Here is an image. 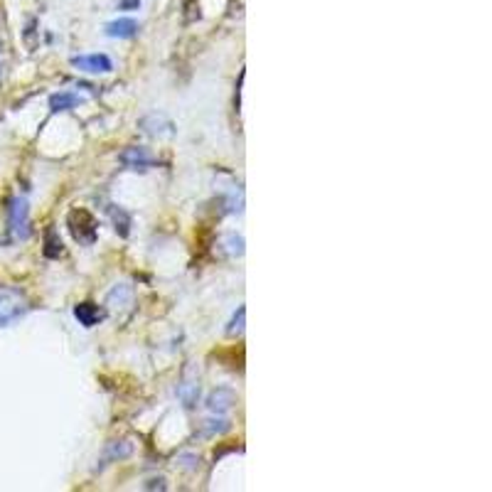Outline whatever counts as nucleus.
<instances>
[{"mask_svg":"<svg viewBox=\"0 0 492 492\" xmlns=\"http://www.w3.org/2000/svg\"><path fill=\"white\" fill-rule=\"evenodd\" d=\"M27 310H30V303L20 288L0 286V327L20 320Z\"/></svg>","mask_w":492,"mask_h":492,"instance_id":"obj_1","label":"nucleus"},{"mask_svg":"<svg viewBox=\"0 0 492 492\" xmlns=\"http://www.w3.org/2000/svg\"><path fill=\"white\" fill-rule=\"evenodd\" d=\"M67 226H69L71 236L84 246L94 244L96 234H99V224H96V219L91 217V212L79 210V207L69 212V217H67Z\"/></svg>","mask_w":492,"mask_h":492,"instance_id":"obj_2","label":"nucleus"},{"mask_svg":"<svg viewBox=\"0 0 492 492\" xmlns=\"http://www.w3.org/2000/svg\"><path fill=\"white\" fill-rule=\"evenodd\" d=\"M11 229L20 239H27V234H30V207H27L25 197H15L11 202Z\"/></svg>","mask_w":492,"mask_h":492,"instance_id":"obj_3","label":"nucleus"},{"mask_svg":"<svg viewBox=\"0 0 492 492\" xmlns=\"http://www.w3.org/2000/svg\"><path fill=\"white\" fill-rule=\"evenodd\" d=\"M71 64L81 71H89V74H106V71L114 69V62L106 55H81L71 57Z\"/></svg>","mask_w":492,"mask_h":492,"instance_id":"obj_4","label":"nucleus"},{"mask_svg":"<svg viewBox=\"0 0 492 492\" xmlns=\"http://www.w3.org/2000/svg\"><path fill=\"white\" fill-rule=\"evenodd\" d=\"M236 404V392L229 387H219L214 389V392L207 397V409H210L212 414H224L229 411L231 406Z\"/></svg>","mask_w":492,"mask_h":492,"instance_id":"obj_5","label":"nucleus"},{"mask_svg":"<svg viewBox=\"0 0 492 492\" xmlns=\"http://www.w3.org/2000/svg\"><path fill=\"white\" fill-rule=\"evenodd\" d=\"M121 163L131 168V170H148L153 165V158L146 148H126L121 153Z\"/></svg>","mask_w":492,"mask_h":492,"instance_id":"obj_6","label":"nucleus"},{"mask_svg":"<svg viewBox=\"0 0 492 492\" xmlns=\"http://www.w3.org/2000/svg\"><path fill=\"white\" fill-rule=\"evenodd\" d=\"M74 317L81 322L84 327H94L99 325L101 320H104V310H101L96 303H79V306H74Z\"/></svg>","mask_w":492,"mask_h":492,"instance_id":"obj_7","label":"nucleus"},{"mask_svg":"<svg viewBox=\"0 0 492 492\" xmlns=\"http://www.w3.org/2000/svg\"><path fill=\"white\" fill-rule=\"evenodd\" d=\"M177 397H180V402L185 404L187 409L195 406L197 399H200V377L190 379V374L185 372V379H182V384L177 387Z\"/></svg>","mask_w":492,"mask_h":492,"instance_id":"obj_8","label":"nucleus"},{"mask_svg":"<svg viewBox=\"0 0 492 492\" xmlns=\"http://www.w3.org/2000/svg\"><path fill=\"white\" fill-rule=\"evenodd\" d=\"M138 32V22L131 20V18H121V20H114L106 25V35L109 37H118V40H128V37H136Z\"/></svg>","mask_w":492,"mask_h":492,"instance_id":"obj_9","label":"nucleus"},{"mask_svg":"<svg viewBox=\"0 0 492 492\" xmlns=\"http://www.w3.org/2000/svg\"><path fill=\"white\" fill-rule=\"evenodd\" d=\"M141 126H143V131L151 133V136H170L172 133V123L165 116H158V114L146 116V118L141 121Z\"/></svg>","mask_w":492,"mask_h":492,"instance_id":"obj_10","label":"nucleus"},{"mask_svg":"<svg viewBox=\"0 0 492 492\" xmlns=\"http://www.w3.org/2000/svg\"><path fill=\"white\" fill-rule=\"evenodd\" d=\"M79 104H84V96L71 94V91H60V94H52V96H50V109H52V114H57V111L76 109Z\"/></svg>","mask_w":492,"mask_h":492,"instance_id":"obj_11","label":"nucleus"},{"mask_svg":"<svg viewBox=\"0 0 492 492\" xmlns=\"http://www.w3.org/2000/svg\"><path fill=\"white\" fill-rule=\"evenodd\" d=\"M62 254H64V244H62V239H60V231H57L55 226H50V229L45 231V257L60 259Z\"/></svg>","mask_w":492,"mask_h":492,"instance_id":"obj_12","label":"nucleus"},{"mask_svg":"<svg viewBox=\"0 0 492 492\" xmlns=\"http://www.w3.org/2000/svg\"><path fill=\"white\" fill-rule=\"evenodd\" d=\"M109 214H111V221H114L116 231H118L123 239H126L128 234H131V217H128L126 210H121V207L111 205L109 207Z\"/></svg>","mask_w":492,"mask_h":492,"instance_id":"obj_13","label":"nucleus"},{"mask_svg":"<svg viewBox=\"0 0 492 492\" xmlns=\"http://www.w3.org/2000/svg\"><path fill=\"white\" fill-rule=\"evenodd\" d=\"M219 246L229 257H241V254H244V239H241L239 234H224L219 239Z\"/></svg>","mask_w":492,"mask_h":492,"instance_id":"obj_14","label":"nucleus"},{"mask_svg":"<svg viewBox=\"0 0 492 492\" xmlns=\"http://www.w3.org/2000/svg\"><path fill=\"white\" fill-rule=\"evenodd\" d=\"M244 320H246V308L241 306L239 310L234 313V317H231L229 327H226V335H229V337L241 335V332H244Z\"/></svg>","mask_w":492,"mask_h":492,"instance_id":"obj_15","label":"nucleus"},{"mask_svg":"<svg viewBox=\"0 0 492 492\" xmlns=\"http://www.w3.org/2000/svg\"><path fill=\"white\" fill-rule=\"evenodd\" d=\"M131 443L128 441H116V443H111L109 446V458H128L131 456Z\"/></svg>","mask_w":492,"mask_h":492,"instance_id":"obj_16","label":"nucleus"},{"mask_svg":"<svg viewBox=\"0 0 492 492\" xmlns=\"http://www.w3.org/2000/svg\"><path fill=\"white\" fill-rule=\"evenodd\" d=\"M229 428V421L219 418V421H205V428H202V436H217V433H224Z\"/></svg>","mask_w":492,"mask_h":492,"instance_id":"obj_17","label":"nucleus"},{"mask_svg":"<svg viewBox=\"0 0 492 492\" xmlns=\"http://www.w3.org/2000/svg\"><path fill=\"white\" fill-rule=\"evenodd\" d=\"M118 3V11H138L141 0H116Z\"/></svg>","mask_w":492,"mask_h":492,"instance_id":"obj_18","label":"nucleus"},{"mask_svg":"<svg viewBox=\"0 0 492 492\" xmlns=\"http://www.w3.org/2000/svg\"><path fill=\"white\" fill-rule=\"evenodd\" d=\"M146 487H148V490H156V487H158V490H168L165 477H153V480L146 482Z\"/></svg>","mask_w":492,"mask_h":492,"instance_id":"obj_19","label":"nucleus"},{"mask_svg":"<svg viewBox=\"0 0 492 492\" xmlns=\"http://www.w3.org/2000/svg\"><path fill=\"white\" fill-rule=\"evenodd\" d=\"M0 71H3V62H0Z\"/></svg>","mask_w":492,"mask_h":492,"instance_id":"obj_20","label":"nucleus"}]
</instances>
